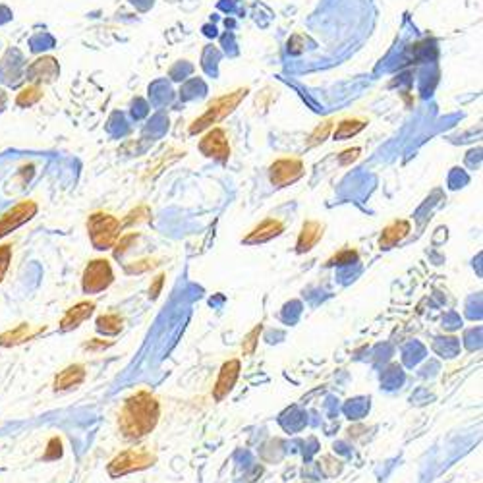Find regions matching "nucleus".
Returning <instances> with one entry per match:
<instances>
[{
  "label": "nucleus",
  "mask_w": 483,
  "mask_h": 483,
  "mask_svg": "<svg viewBox=\"0 0 483 483\" xmlns=\"http://www.w3.org/2000/svg\"><path fill=\"white\" fill-rule=\"evenodd\" d=\"M161 404L149 391H137L128 396L118 414V429L124 439L137 441L151 433L159 423Z\"/></svg>",
  "instance_id": "1"
},
{
  "label": "nucleus",
  "mask_w": 483,
  "mask_h": 483,
  "mask_svg": "<svg viewBox=\"0 0 483 483\" xmlns=\"http://www.w3.org/2000/svg\"><path fill=\"white\" fill-rule=\"evenodd\" d=\"M247 91H249L247 87H240V89H236V91L227 93V95H223V97L215 99L213 103L207 106L205 113L190 124V134L192 135L201 134V132H205V130H209V128H213V124H218L221 120H225L228 114L234 113V109L244 101V97L247 95Z\"/></svg>",
  "instance_id": "2"
},
{
  "label": "nucleus",
  "mask_w": 483,
  "mask_h": 483,
  "mask_svg": "<svg viewBox=\"0 0 483 483\" xmlns=\"http://www.w3.org/2000/svg\"><path fill=\"white\" fill-rule=\"evenodd\" d=\"M155 462H157V454L151 449L135 447V449H128V451H124L118 456H114L106 470H109L111 478H122L126 473L147 470Z\"/></svg>",
  "instance_id": "3"
},
{
  "label": "nucleus",
  "mask_w": 483,
  "mask_h": 483,
  "mask_svg": "<svg viewBox=\"0 0 483 483\" xmlns=\"http://www.w3.org/2000/svg\"><path fill=\"white\" fill-rule=\"evenodd\" d=\"M120 221L109 213H93L87 221V230L97 249H111L120 238Z\"/></svg>",
  "instance_id": "4"
},
{
  "label": "nucleus",
  "mask_w": 483,
  "mask_h": 483,
  "mask_svg": "<svg viewBox=\"0 0 483 483\" xmlns=\"http://www.w3.org/2000/svg\"><path fill=\"white\" fill-rule=\"evenodd\" d=\"M114 273L111 263L106 259H95L91 261L85 271H83L82 287L85 294H97L103 292L106 288L113 284Z\"/></svg>",
  "instance_id": "5"
},
{
  "label": "nucleus",
  "mask_w": 483,
  "mask_h": 483,
  "mask_svg": "<svg viewBox=\"0 0 483 483\" xmlns=\"http://www.w3.org/2000/svg\"><path fill=\"white\" fill-rule=\"evenodd\" d=\"M304 172H306V166L302 163V159L287 157V159H278L269 166V180L275 188H287L298 182Z\"/></svg>",
  "instance_id": "6"
},
{
  "label": "nucleus",
  "mask_w": 483,
  "mask_h": 483,
  "mask_svg": "<svg viewBox=\"0 0 483 483\" xmlns=\"http://www.w3.org/2000/svg\"><path fill=\"white\" fill-rule=\"evenodd\" d=\"M199 151L218 163H227L228 157H230V144H228L227 132L223 128H215V126L209 128L207 134L199 142Z\"/></svg>",
  "instance_id": "7"
},
{
  "label": "nucleus",
  "mask_w": 483,
  "mask_h": 483,
  "mask_svg": "<svg viewBox=\"0 0 483 483\" xmlns=\"http://www.w3.org/2000/svg\"><path fill=\"white\" fill-rule=\"evenodd\" d=\"M35 213H37V203H33V201H21L16 207H12L8 213L0 216V238L10 234L12 230H16L23 223L31 221Z\"/></svg>",
  "instance_id": "8"
},
{
  "label": "nucleus",
  "mask_w": 483,
  "mask_h": 483,
  "mask_svg": "<svg viewBox=\"0 0 483 483\" xmlns=\"http://www.w3.org/2000/svg\"><path fill=\"white\" fill-rule=\"evenodd\" d=\"M238 377H240V361L228 360L223 363V368L218 371L215 387H213V398L215 401H223L228 392L232 391V387L236 385Z\"/></svg>",
  "instance_id": "9"
},
{
  "label": "nucleus",
  "mask_w": 483,
  "mask_h": 483,
  "mask_svg": "<svg viewBox=\"0 0 483 483\" xmlns=\"http://www.w3.org/2000/svg\"><path fill=\"white\" fill-rule=\"evenodd\" d=\"M282 232H284L282 221H278V218H267V221H263L261 225H257V227L244 238V244H247V246L263 244V242H269V240H273V238L280 236Z\"/></svg>",
  "instance_id": "10"
},
{
  "label": "nucleus",
  "mask_w": 483,
  "mask_h": 483,
  "mask_svg": "<svg viewBox=\"0 0 483 483\" xmlns=\"http://www.w3.org/2000/svg\"><path fill=\"white\" fill-rule=\"evenodd\" d=\"M325 225H321L319 221H308L304 223V227L300 230V236L296 240V251L298 254H308L313 247L317 246L319 240L323 238Z\"/></svg>",
  "instance_id": "11"
},
{
  "label": "nucleus",
  "mask_w": 483,
  "mask_h": 483,
  "mask_svg": "<svg viewBox=\"0 0 483 483\" xmlns=\"http://www.w3.org/2000/svg\"><path fill=\"white\" fill-rule=\"evenodd\" d=\"M93 309H95V304H93V302H80V304H76L74 308L68 309L60 321L62 333H68V330L78 329L85 319L91 317Z\"/></svg>",
  "instance_id": "12"
},
{
  "label": "nucleus",
  "mask_w": 483,
  "mask_h": 483,
  "mask_svg": "<svg viewBox=\"0 0 483 483\" xmlns=\"http://www.w3.org/2000/svg\"><path fill=\"white\" fill-rule=\"evenodd\" d=\"M83 379H85V368L82 363H72L68 366L66 370H62L56 379H54V391H68V389H74L78 385H82Z\"/></svg>",
  "instance_id": "13"
},
{
  "label": "nucleus",
  "mask_w": 483,
  "mask_h": 483,
  "mask_svg": "<svg viewBox=\"0 0 483 483\" xmlns=\"http://www.w3.org/2000/svg\"><path fill=\"white\" fill-rule=\"evenodd\" d=\"M408 234H410V223H408V221H394L389 227L383 228V232H381V249H389V247L396 246V244L402 242Z\"/></svg>",
  "instance_id": "14"
},
{
  "label": "nucleus",
  "mask_w": 483,
  "mask_h": 483,
  "mask_svg": "<svg viewBox=\"0 0 483 483\" xmlns=\"http://www.w3.org/2000/svg\"><path fill=\"white\" fill-rule=\"evenodd\" d=\"M45 329H37V330H31V327L27 325V323H21V325H18L16 329L12 330H6V333H2L0 335V346H18V344H21V342H27V340L35 339L39 333H43Z\"/></svg>",
  "instance_id": "15"
},
{
  "label": "nucleus",
  "mask_w": 483,
  "mask_h": 483,
  "mask_svg": "<svg viewBox=\"0 0 483 483\" xmlns=\"http://www.w3.org/2000/svg\"><path fill=\"white\" fill-rule=\"evenodd\" d=\"M368 124H366V120H361V118H344V120H340L339 126L335 128V139L337 142H344V139H350V137H354V135H358L366 128Z\"/></svg>",
  "instance_id": "16"
},
{
  "label": "nucleus",
  "mask_w": 483,
  "mask_h": 483,
  "mask_svg": "<svg viewBox=\"0 0 483 483\" xmlns=\"http://www.w3.org/2000/svg\"><path fill=\"white\" fill-rule=\"evenodd\" d=\"M124 327V319L116 313H106L97 319V330L103 335H118Z\"/></svg>",
  "instance_id": "17"
},
{
  "label": "nucleus",
  "mask_w": 483,
  "mask_h": 483,
  "mask_svg": "<svg viewBox=\"0 0 483 483\" xmlns=\"http://www.w3.org/2000/svg\"><path fill=\"white\" fill-rule=\"evenodd\" d=\"M333 126H335V122H333V120H325V122L319 124L317 128H315V130L309 134L308 142H306V147H308V149H311V147H315V145L323 144V142L329 137L330 132H333Z\"/></svg>",
  "instance_id": "18"
},
{
  "label": "nucleus",
  "mask_w": 483,
  "mask_h": 483,
  "mask_svg": "<svg viewBox=\"0 0 483 483\" xmlns=\"http://www.w3.org/2000/svg\"><path fill=\"white\" fill-rule=\"evenodd\" d=\"M356 261H358V251L350 249V247H344V249H340L335 256L327 259V265L329 267H335V265H352Z\"/></svg>",
  "instance_id": "19"
},
{
  "label": "nucleus",
  "mask_w": 483,
  "mask_h": 483,
  "mask_svg": "<svg viewBox=\"0 0 483 483\" xmlns=\"http://www.w3.org/2000/svg\"><path fill=\"white\" fill-rule=\"evenodd\" d=\"M151 218V209L145 205H139L137 209H134L132 213H128V216L124 218V225L130 227V225H139V223H147Z\"/></svg>",
  "instance_id": "20"
},
{
  "label": "nucleus",
  "mask_w": 483,
  "mask_h": 483,
  "mask_svg": "<svg viewBox=\"0 0 483 483\" xmlns=\"http://www.w3.org/2000/svg\"><path fill=\"white\" fill-rule=\"evenodd\" d=\"M261 330H263V325H257V327H254V330H249V333H247L246 339H244V344H242V352H244V356H251V354L256 352L257 340H259V337H261Z\"/></svg>",
  "instance_id": "21"
},
{
  "label": "nucleus",
  "mask_w": 483,
  "mask_h": 483,
  "mask_svg": "<svg viewBox=\"0 0 483 483\" xmlns=\"http://www.w3.org/2000/svg\"><path fill=\"white\" fill-rule=\"evenodd\" d=\"M62 454H64V451H62V439L60 437H52L49 445H47V451L43 454V460H47V462L58 460V458H62Z\"/></svg>",
  "instance_id": "22"
},
{
  "label": "nucleus",
  "mask_w": 483,
  "mask_h": 483,
  "mask_svg": "<svg viewBox=\"0 0 483 483\" xmlns=\"http://www.w3.org/2000/svg\"><path fill=\"white\" fill-rule=\"evenodd\" d=\"M41 89H37V87H27V89H23V91L18 95V104L20 106H30V104L37 103L39 99H41Z\"/></svg>",
  "instance_id": "23"
},
{
  "label": "nucleus",
  "mask_w": 483,
  "mask_h": 483,
  "mask_svg": "<svg viewBox=\"0 0 483 483\" xmlns=\"http://www.w3.org/2000/svg\"><path fill=\"white\" fill-rule=\"evenodd\" d=\"M137 234L135 232H132V234H128V236H124V238H120V240H116V244H114V257L116 259H120V257L130 249V246L134 244V242H137Z\"/></svg>",
  "instance_id": "24"
},
{
  "label": "nucleus",
  "mask_w": 483,
  "mask_h": 483,
  "mask_svg": "<svg viewBox=\"0 0 483 483\" xmlns=\"http://www.w3.org/2000/svg\"><path fill=\"white\" fill-rule=\"evenodd\" d=\"M157 265H159L157 259H142V261H135L134 265H128L126 273H145V271L157 267Z\"/></svg>",
  "instance_id": "25"
},
{
  "label": "nucleus",
  "mask_w": 483,
  "mask_h": 483,
  "mask_svg": "<svg viewBox=\"0 0 483 483\" xmlns=\"http://www.w3.org/2000/svg\"><path fill=\"white\" fill-rule=\"evenodd\" d=\"M12 261V247L10 246H0V282L6 275V271L10 267Z\"/></svg>",
  "instance_id": "26"
},
{
  "label": "nucleus",
  "mask_w": 483,
  "mask_h": 483,
  "mask_svg": "<svg viewBox=\"0 0 483 483\" xmlns=\"http://www.w3.org/2000/svg\"><path fill=\"white\" fill-rule=\"evenodd\" d=\"M360 153H361L360 147H352V149H346V151H342V153H340V157H339L340 165H344V166L352 165L354 161H358V157H360Z\"/></svg>",
  "instance_id": "27"
},
{
  "label": "nucleus",
  "mask_w": 483,
  "mask_h": 483,
  "mask_svg": "<svg viewBox=\"0 0 483 483\" xmlns=\"http://www.w3.org/2000/svg\"><path fill=\"white\" fill-rule=\"evenodd\" d=\"M163 284H165V275L155 277L153 284H151V288H149V298L151 300L159 298V294H161V290H163Z\"/></svg>",
  "instance_id": "28"
},
{
  "label": "nucleus",
  "mask_w": 483,
  "mask_h": 483,
  "mask_svg": "<svg viewBox=\"0 0 483 483\" xmlns=\"http://www.w3.org/2000/svg\"><path fill=\"white\" fill-rule=\"evenodd\" d=\"M113 344V340H101V339H93V340H89V342H85L83 344V348L85 350H104V348H109Z\"/></svg>",
  "instance_id": "29"
}]
</instances>
